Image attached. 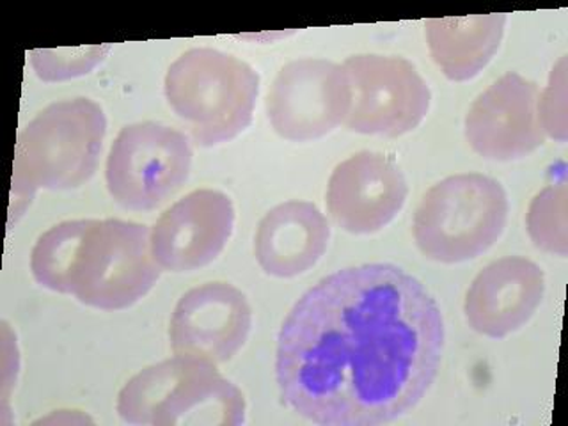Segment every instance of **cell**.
Returning a JSON list of instances; mask_svg holds the SVG:
<instances>
[{
  "mask_svg": "<svg viewBox=\"0 0 568 426\" xmlns=\"http://www.w3.org/2000/svg\"><path fill=\"white\" fill-rule=\"evenodd\" d=\"M508 221V195L485 174H455L432 186L414 215V239L428 260L469 262L496 244Z\"/></svg>",
  "mask_w": 568,
  "mask_h": 426,
  "instance_id": "obj_5",
  "label": "cell"
},
{
  "mask_svg": "<svg viewBox=\"0 0 568 426\" xmlns=\"http://www.w3.org/2000/svg\"><path fill=\"white\" fill-rule=\"evenodd\" d=\"M506 14L435 18L425 23L432 59L453 82L475 79L501 44Z\"/></svg>",
  "mask_w": 568,
  "mask_h": 426,
  "instance_id": "obj_16",
  "label": "cell"
},
{
  "mask_svg": "<svg viewBox=\"0 0 568 426\" xmlns=\"http://www.w3.org/2000/svg\"><path fill=\"white\" fill-rule=\"evenodd\" d=\"M351 105V79L343 64L302 58L284 64L275 77L266 97V115L281 138L307 142L345 123Z\"/></svg>",
  "mask_w": 568,
  "mask_h": 426,
  "instance_id": "obj_9",
  "label": "cell"
},
{
  "mask_svg": "<svg viewBox=\"0 0 568 426\" xmlns=\"http://www.w3.org/2000/svg\"><path fill=\"white\" fill-rule=\"evenodd\" d=\"M165 98L197 146L230 142L253 123L260 75L247 62L215 49H192L169 67Z\"/></svg>",
  "mask_w": 568,
  "mask_h": 426,
  "instance_id": "obj_4",
  "label": "cell"
},
{
  "mask_svg": "<svg viewBox=\"0 0 568 426\" xmlns=\"http://www.w3.org/2000/svg\"><path fill=\"white\" fill-rule=\"evenodd\" d=\"M93 219L64 221L44 231L31 253L36 283L55 293L71 295V275Z\"/></svg>",
  "mask_w": 568,
  "mask_h": 426,
  "instance_id": "obj_17",
  "label": "cell"
},
{
  "mask_svg": "<svg viewBox=\"0 0 568 426\" xmlns=\"http://www.w3.org/2000/svg\"><path fill=\"white\" fill-rule=\"evenodd\" d=\"M567 58L559 59L550 73V82L546 91L538 98V114H540L544 132L550 138L565 141L567 139Z\"/></svg>",
  "mask_w": 568,
  "mask_h": 426,
  "instance_id": "obj_20",
  "label": "cell"
},
{
  "mask_svg": "<svg viewBox=\"0 0 568 426\" xmlns=\"http://www.w3.org/2000/svg\"><path fill=\"white\" fill-rule=\"evenodd\" d=\"M118 414L139 426H239L245 422V398L215 364L174 355L124 384Z\"/></svg>",
  "mask_w": 568,
  "mask_h": 426,
  "instance_id": "obj_3",
  "label": "cell"
},
{
  "mask_svg": "<svg viewBox=\"0 0 568 426\" xmlns=\"http://www.w3.org/2000/svg\"><path fill=\"white\" fill-rule=\"evenodd\" d=\"M444 322L432 293L390 263L351 266L307 290L275 354L281 399L322 426H378L434 384Z\"/></svg>",
  "mask_w": 568,
  "mask_h": 426,
  "instance_id": "obj_1",
  "label": "cell"
},
{
  "mask_svg": "<svg viewBox=\"0 0 568 426\" xmlns=\"http://www.w3.org/2000/svg\"><path fill=\"white\" fill-rule=\"evenodd\" d=\"M160 272L148 226L121 219L93 221L71 275V295L94 310H126L155 286Z\"/></svg>",
  "mask_w": 568,
  "mask_h": 426,
  "instance_id": "obj_6",
  "label": "cell"
},
{
  "mask_svg": "<svg viewBox=\"0 0 568 426\" xmlns=\"http://www.w3.org/2000/svg\"><path fill=\"white\" fill-rule=\"evenodd\" d=\"M111 47H91V49L34 50L32 67L43 80H62L84 75L102 61Z\"/></svg>",
  "mask_w": 568,
  "mask_h": 426,
  "instance_id": "obj_19",
  "label": "cell"
},
{
  "mask_svg": "<svg viewBox=\"0 0 568 426\" xmlns=\"http://www.w3.org/2000/svg\"><path fill=\"white\" fill-rule=\"evenodd\" d=\"M192 156L185 133L153 121L129 124L112 142L106 156V189L123 209H159L185 185Z\"/></svg>",
  "mask_w": 568,
  "mask_h": 426,
  "instance_id": "obj_7",
  "label": "cell"
},
{
  "mask_svg": "<svg viewBox=\"0 0 568 426\" xmlns=\"http://www.w3.org/2000/svg\"><path fill=\"white\" fill-rule=\"evenodd\" d=\"M529 236L547 253L567 254V186L549 185L532 200L528 213Z\"/></svg>",
  "mask_w": 568,
  "mask_h": 426,
  "instance_id": "obj_18",
  "label": "cell"
},
{
  "mask_svg": "<svg viewBox=\"0 0 568 426\" xmlns=\"http://www.w3.org/2000/svg\"><path fill=\"white\" fill-rule=\"evenodd\" d=\"M106 133L102 106L71 98L47 106L18 135L13 162V206L22 213L36 192L71 191L97 171Z\"/></svg>",
  "mask_w": 568,
  "mask_h": 426,
  "instance_id": "obj_2",
  "label": "cell"
},
{
  "mask_svg": "<svg viewBox=\"0 0 568 426\" xmlns=\"http://www.w3.org/2000/svg\"><path fill=\"white\" fill-rule=\"evenodd\" d=\"M331 226L310 201H286L257 226L254 253L263 272L281 280L310 271L327 251Z\"/></svg>",
  "mask_w": 568,
  "mask_h": 426,
  "instance_id": "obj_15",
  "label": "cell"
},
{
  "mask_svg": "<svg viewBox=\"0 0 568 426\" xmlns=\"http://www.w3.org/2000/svg\"><path fill=\"white\" fill-rule=\"evenodd\" d=\"M546 275L537 263L506 256L485 266L467 292L466 318L476 333L501 339L519 331L540 306Z\"/></svg>",
  "mask_w": 568,
  "mask_h": 426,
  "instance_id": "obj_14",
  "label": "cell"
},
{
  "mask_svg": "<svg viewBox=\"0 0 568 426\" xmlns=\"http://www.w3.org/2000/svg\"><path fill=\"white\" fill-rule=\"evenodd\" d=\"M407 194V180L395 160L359 151L331 174L327 209L342 230L352 235H372L398 215Z\"/></svg>",
  "mask_w": 568,
  "mask_h": 426,
  "instance_id": "obj_13",
  "label": "cell"
},
{
  "mask_svg": "<svg viewBox=\"0 0 568 426\" xmlns=\"http://www.w3.org/2000/svg\"><path fill=\"white\" fill-rule=\"evenodd\" d=\"M251 327L253 310L244 293L230 283H204L178 301L169 337L174 355L217 366L242 351Z\"/></svg>",
  "mask_w": 568,
  "mask_h": 426,
  "instance_id": "obj_10",
  "label": "cell"
},
{
  "mask_svg": "<svg viewBox=\"0 0 568 426\" xmlns=\"http://www.w3.org/2000/svg\"><path fill=\"white\" fill-rule=\"evenodd\" d=\"M540 89L510 71L476 98L466 115L470 148L488 160L511 162L546 142L538 114Z\"/></svg>",
  "mask_w": 568,
  "mask_h": 426,
  "instance_id": "obj_11",
  "label": "cell"
},
{
  "mask_svg": "<svg viewBox=\"0 0 568 426\" xmlns=\"http://www.w3.org/2000/svg\"><path fill=\"white\" fill-rule=\"evenodd\" d=\"M233 226L235 209L224 192H191L165 210L151 230L153 257L164 271H200L221 256Z\"/></svg>",
  "mask_w": 568,
  "mask_h": 426,
  "instance_id": "obj_12",
  "label": "cell"
},
{
  "mask_svg": "<svg viewBox=\"0 0 568 426\" xmlns=\"http://www.w3.org/2000/svg\"><path fill=\"white\" fill-rule=\"evenodd\" d=\"M343 68L352 88L345 120L351 132L399 138L417 129L428 114L430 88L407 59L363 53L346 59Z\"/></svg>",
  "mask_w": 568,
  "mask_h": 426,
  "instance_id": "obj_8",
  "label": "cell"
}]
</instances>
